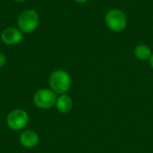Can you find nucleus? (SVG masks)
<instances>
[{
	"mask_svg": "<svg viewBox=\"0 0 153 153\" xmlns=\"http://www.w3.org/2000/svg\"><path fill=\"white\" fill-rule=\"evenodd\" d=\"M48 85L56 95L65 94L72 86L71 75L65 70H56L48 77Z\"/></svg>",
	"mask_w": 153,
	"mask_h": 153,
	"instance_id": "1",
	"label": "nucleus"
},
{
	"mask_svg": "<svg viewBox=\"0 0 153 153\" xmlns=\"http://www.w3.org/2000/svg\"><path fill=\"white\" fill-rule=\"evenodd\" d=\"M105 24L113 32H122L127 26V16L123 10L112 8L105 15Z\"/></svg>",
	"mask_w": 153,
	"mask_h": 153,
	"instance_id": "2",
	"label": "nucleus"
},
{
	"mask_svg": "<svg viewBox=\"0 0 153 153\" xmlns=\"http://www.w3.org/2000/svg\"><path fill=\"white\" fill-rule=\"evenodd\" d=\"M39 23V16L35 10L26 9L22 11L17 19L18 29L22 33L33 32Z\"/></svg>",
	"mask_w": 153,
	"mask_h": 153,
	"instance_id": "3",
	"label": "nucleus"
},
{
	"mask_svg": "<svg viewBox=\"0 0 153 153\" xmlns=\"http://www.w3.org/2000/svg\"><path fill=\"white\" fill-rule=\"evenodd\" d=\"M56 94L48 88L38 90L33 95V104L39 109L46 110L53 108L56 101Z\"/></svg>",
	"mask_w": 153,
	"mask_h": 153,
	"instance_id": "4",
	"label": "nucleus"
},
{
	"mask_svg": "<svg viewBox=\"0 0 153 153\" xmlns=\"http://www.w3.org/2000/svg\"><path fill=\"white\" fill-rule=\"evenodd\" d=\"M29 122L28 113L22 108H15L9 112L6 117V125L12 131L22 130Z\"/></svg>",
	"mask_w": 153,
	"mask_h": 153,
	"instance_id": "5",
	"label": "nucleus"
},
{
	"mask_svg": "<svg viewBox=\"0 0 153 153\" xmlns=\"http://www.w3.org/2000/svg\"><path fill=\"white\" fill-rule=\"evenodd\" d=\"M23 39L22 32L14 27H8L5 28L1 33V39L2 41L9 46H14L19 44Z\"/></svg>",
	"mask_w": 153,
	"mask_h": 153,
	"instance_id": "6",
	"label": "nucleus"
},
{
	"mask_svg": "<svg viewBox=\"0 0 153 153\" xmlns=\"http://www.w3.org/2000/svg\"><path fill=\"white\" fill-rule=\"evenodd\" d=\"M19 142L21 145L26 149L35 148L39 143V136L37 132L28 129L21 133L19 137Z\"/></svg>",
	"mask_w": 153,
	"mask_h": 153,
	"instance_id": "7",
	"label": "nucleus"
},
{
	"mask_svg": "<svg viewBox=\"0 0 153 153\" xmlns=\"http://www.w3.org/2000/svg\"><path fill=\"white\" fill-rule=\"evenodd\" d=\"M55 107L58 112H60L62 114H67L72 110V108L74 107V102H73L72 98L69 95H67L66 93L61 94V95L57 96Z\"/></svg>",
	"mask_w": 153,
	"mask_h": 153,
	"instance_id": "8",
	"label": "nucleus"
},
{
	"mask_svg": "<svg viewBox=\"0 0 153 153\" xmlns=\"http://www.w3.org/2000/svg\"><path fill=\"white\" fill-rule=\"evenodd\" d=\"M134 53L135 57L141 61L150 60L152 55V48L148 45H145V44H138L134 48Z\"/></svg>",
	"mask_w": 153,
	"mask_h": 153,
	"instance_id": "9",
	"label": "nucleus"
},
{
	"mask_svg": "<svg viewBox=\"0 0 153 153\" xmlns=\"http://www.w3.org/2000/svg\"><path fill=\"white\" fill-rule=\"evenodd\" d=\"M5 64H6V56L3 53H0V69L4 67Z\"/></svg>",
	"mask_w": 153,
	"mask_h": 153,
	"instance_id": "10",
	"label": "nucleus"
},
{
	"mask_svg": "<svg viewBox=\"0 0 153 153\" xmlns=\"http://www.w3.org/2000/svg\"><path fill=\"white\" fill-rule=\"evenodd\" d=\"M74 2H76V3H78V4H84V3H86L88 0H74Z\"/></svg>",
	"mask_w": 153,
	"mask_h": 153,
	"instance_id": "11",
	"label": "nucleus"
},
{
	"mask_svg": "<svg viewBox=\"0 0 153 153\" xmlns=\"http://www.w3.org/2000/svg\"><path fill=\"white\" fill-rule=\"evenodd\" d=\"M150 65H151V67L153 69V53L152 55V56H151V58H150Z\"/></svg>",
	"mask_w": 153,
	"mask_h": 153,
	"instance_id": "12",
	"label": "nucleus"
},
{
	"mask_svg": "<svg viewBox=\"0 0 153 153\" xmlns=\"http://www.w3.org/2000/svg\"><path fill=\"white\" fill-rule=\"evenodd\" d=\"M13 1H15V2H23L25 0H13Z\"/></svg>",
	"mask_w": 153,
	"mask_h": 153,
	"instance_id": "13",
	"label": "nucleus"
}]
</instances>
